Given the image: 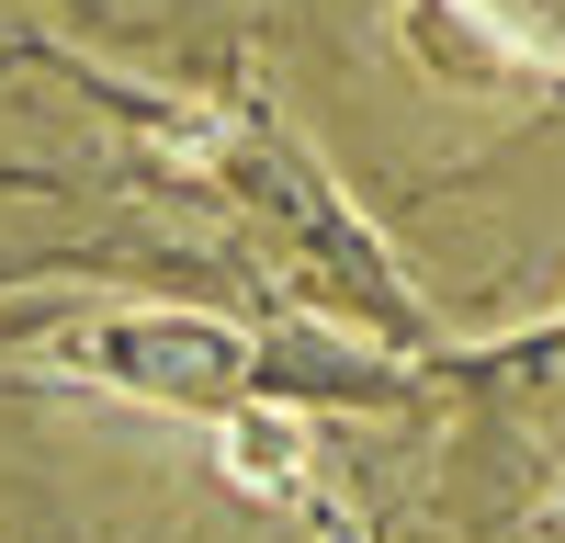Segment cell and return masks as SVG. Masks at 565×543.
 <instances>
[{"instance_id":"6da1fadb","label":"cell","mask_w":565,"mask_h":543,"mask_svg":"<svg viewBox=\"0 0 565 543\" xmlns=\"http://www.w3.org/2000/svg\"><path fill=\"white\" fill-rule=\"evenodd\" d=\"M68 362L125 385V396H148V407H181V419H238L249 385H260L249 340L226 317H193V306H114L68 340Z\"/></svg>"},{"instance_id":"7a4b0ae2","label":"cell","mask_w":565,"mask_h":543,"mask_svg":"<svg viewBox=\"0 0 565 543\" xmlns=\"http://www.w3.org/2000/svg\"><path fill=\"white\" fill-rule=\"evenodd\" d=\"M226 430V476H238V487H260V498H295L306 476H317V441H306V419H295V407H238V419H215Z\"/></svg>"},{"instance_id":"3957f363","label":"cell","mask_w":565,"mask_h":543,"mask_svg":"<svg viewBox=\"0 0 565 543\" xmlns=\"http://www.w3.org/2000/svg\"><path fill=\"white\" fill-rule=\"evenodd\" d=\"M476 34H498L509 57H543V68H565V0H452Z\"/></svg>"}]
</instances>
